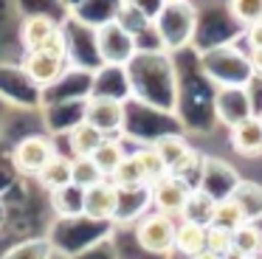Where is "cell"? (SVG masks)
Returning a JSON list of instances; mask_svg holds the SVG:
<instances>
[{
  "label": "cell",
  "instance_id": "cell-1",
  "mask_svg": "<svg viewBox=\"0 0 262 259\" xmlns=\"http://www.w3.org/2000/svg\"><path fill=\"white\" fill-rule=\"evenodd\" d=\"M200 68L203 73L217 82V88H234V90H245L254 79L251 71V59L245 51L234 48V45H217L200 54Z\"/></svg>",
  "mask_w": 262,
  "mask_h": 259
},
{
  "label": "cell",
  "instance_id": "cell-2",
  "mask_svg": "<svg viewBox=\"0 0 262 259\" xmlns=\"http://www.w3.org/2000/svg\"><path fill=\"white\" fill-rule=\"evenodd\" d=\"M93 48H96V56L102 59V65L127 68L138 54V39L124 23L110 17L93 28Z\"/></svg>",
  "mask_w": 262,
  "mask_h": 259
},
{
  "label": "cell",
  "instance_id": "cell-3",
  "mask_svg": "<svg viewBox=\"0 0 262 259\" xmlns=\"http://www.w3.org/2000/svg\"><path fill=\"white\" fill-rule=\"evenodd\" d=\"M194 20H198V14L189 3H166L155 17V31H158L164 48H186L194 37Z\"/></svg>",
  "mask_w": 262,
  "mask_h": 259
},
{
  "label": "cell",
  "instance_id": "cell-4",
  "mask_svg": "<svg viewBox=\"0 0 262 259\" xmlns=\"http://www.w3.org/2000/svg\"><path fill=\"white\" fill-rule=\"evenodd\" d=\"M20 42L26 54L31 51H54V54H68V39L65 31L51 14H29L20 26Z\"/></svg>",
  "mask_w": 262,
  "mask_h": 259
},
{
  "label": "cell",
  "instance_id": "cell-5",
  "mask_svg": "<svg viewBox=\"0 0 262 259\" xmlns=\"http://www.w3.org/2000/svg\"><path fill=\"white\" fill-rule=\"evenodd\" d=\"M136 242L147 253L155 256H169L175 253V234H178V220L166 217L158 211H147L144 217H138L136 223Z\"/></svg>",
  "mask_w": 262,
  "mask_h": 259
},
{
  "label": "cell",
  "instance_id": "cell-6",
  "mask_svg": "<svg viewBox=\"0 0 262 259\" xmlns=\"http://www.w3.org/2000/svg\"><path fill=\"white\" fill-rule=\"evenodd\" d=\"M82 118H85L91 127H96L104 138H116V135L124 130L127 104H124V99H119V96L93 93V96H88V101H85Z\"/></svg>",
  "mask_w": 262,
  "mask_h": 259
},
{
  "label": "cell",
  "instance_id": "cell-7",
  "mask_svg": "<svg viewBox=\"0 0 262 259\" xmlns=\"http://www.w3.org/2000/svg\"><path fill=\"white\" fill-rule=\"evenodd\" d=\"M54 155H57V146H54V141L48 135H26L14 146L12 161L20 175H29V178L37 180V175L54 161Z\"/></svg>",
  "mask_w": 262,
  "mask_h": 259
},
{
  "label": "cell",
  "instance_id": "cell-8",
  "mask_svg": "<svg viewBox=\"0 0 262 259\" xmlns=\"http://www.w3.org/2000/svg\"><path fill=\"white\" fill-rule=\"evenodd\" d=\"M194 186L183 178H175V175H166L161 178L158 183L149 186V206L152 211L158 214H166L172 220H181L183 214V206H186L189 195H192Z\"/></svg>",
  "mask_w": 262,
  "mask_h": 259
},
{
  "label": "cell",
  "instance_id": "cell-9",
  "mask_svg": "<svg viewBox=\"0 0 262 259\" xmlns=\"http://www.w3.org/2000/svg\"><path fill=\"white\" fill-rule=\"evenodd\" d=\"M121 208V191L113 180H99L82 195V217L88 220H119Z\"/></svg>",
  "mask_w": 262,
  "mask_h": 259
},
{
  "label": "cell",
  "instance_id": "cell-10",
  "mask_svg": "<svg viewBox=\"0 0 262 259\" xmlns=\"http://www.w3.org/2000/svg\"><path fill=\"white\" fill-rule=\"evenodd\" d=\"M71 54H54V51H31L23 56V71L37 88H51L68 73Z\"/></svg>",
  "mask_w": 262,
  "mask_h": 259
},
{
  "label": "cell",
  "instance_id": "cell-11",
  "mask_svg": "<svg viewBox=\"0 0 262 259\" xmlns=\"http://www.w3.org/2000/svg\"><path fill=\"white\" fill-rule=\"evenodd\" d=\"M228 141H231V149L243 158H259L262 155V124L256 116L245 118V121L234 124L228 130Z\"/></svg>",
  "mask_w": 262,
  "mask_h": 259
},
{
  "label": "cell",
  "instance_id": "cell-12",
  "mask_svg": "<svg viewBox=\"0 0 262 259\" xmlns=\"http://www.w3.org/2000/svg\"><path fill=\"white\" fill-rule=\"evenodd\" d=\"M243 93H245V90H234V88H223L220 93H217V101H214L217 116L223 118V124H228V130H231L234 124L245 121V118L256 116V113H251L248 96L243 99Z\"/></svg>",
  "mask_w": 262,
  "mask_h": 259
},
{
  "label": "cell",
  "instance_id": "cell-13",
  "mask_svg": "<svg viewBox=\"0 0 262 259\" xmlns=\"http://www.w3.org/2000/svg\"><path fill=\"white\" fill-rule=\"evenodd\" d=\"M217 200H220V197H214L211 191H206L203 186H194L192 195H189V200H186V206H183L181 220L183 223H194V225H206V228H209L211 220H214Z\"/></svg>",
  "mask_w": 262,
  "mask_h": 259
},
{
  "label": "cell",
  "instance_id": "cell-14",
  "mask_svg": "<svg viewBox=\"0 0 262 259\" xmlns=\"http://www.w3.org/2000/svg\"><path fill=\"white\" fill-rule=\"evenodd\" d=\"M104 141V135L99 133L96 127H91V124L82 118V121H76L74 127L68 130V146H71V158L74 161H85V158H93V152L99 149V144Z\"/></svg>",
  "mask_w": 262,
  "mask_h": 259
},
{
  "label": "cell",
  "instance_id": "cell-15",
  "mask_svg": "<svg viewBox=\"0 0 262 259\" xmlns=\"http://www.w3.org/2000/svg\"><path fill=\"white\" fill-rule=\"evenodd\" d=\"M37 183H40L42 189H48L51 195H54V191H59V189H65V186H71V183H74V158L57 152L54 161L48 163L40 175H37Z\"/></svg>",
  "mask_w": 262,
  "mask_h": 259
},
{
  "label": "cell",
  "instance_id": "cell-16",
  "mask_svg": "<svg viewBox=\"0 0 262 259\" xmlns=\"http://www.w3.org/2000/svg\"><path fill=\"white\" fill-rule=\"evenodd\" d=\"M228 197L237 200V206L243 208V214H245L248 223H259L262 220V186L259 183L239 178L237 183H234V189H231Z\"/></svg>",
  "mask_w": 262,
  "mask_h": 259
},
{
  "label": "cell",
  "instance_id": "cell-17",
  "mask_svg": "<svg viewBox=\"0 0 262 259\" xmlns=\"http://www.w3.org/2000/svg\"><path fill=\"white\" fill-rule=\"evenodd\" d=\"M127 158V146L121 144V138H104L102 144H99V149L93 152V166L99 169V172L104 175V178H113V172L121 166V161Z\"/></svg>",
  "mask_w": 262,
  "mask_h": 259
},
{
  "label": "cell",
  "instance_id": "cell-18",
  "mask_svg": "<svg viewBox=\"0 0 262 259\" xmlns=\"http://www.w3.org/2000/svg\"><path fill=\"white\" fill-rule=\"evenodd\" d=\"M200 251H206V225H194V223L178 220L175 253H183L186 259H192V256H198Z\"/></svg>",
  "mask_w": 262,
  "mask_h": 259
},
{
  "label": "cell",
  "instance_id": "cell-19",
  "mask_svg": "<svg viewBox=\"0 0 262 259\" xmlns=\"http://www.w3.org/2000/svg\"><path fill=\"white\" fill-rule=\"evenodd\" d=\"M113 180L121 191H136V189H149L147 180H144V172H141V163H138L136 152H127V158L121 161V166L113 172Z\"/></svg>",
  "mask_w": 262,
  "mask_h": 259
},
{
  "label": "cell",
  "instance_id": "cell-20",
  "mask_svg": "<svg viewBox=\"0 0 262 259\" xmlns=\"http://www.w3.org/2000/svg\"><path fill=\"white\" fill-rule=\"evenodd\" d=\"M248 223L243 214V208L237 206V200L234 197H220L217 200V208H214V220H211V225H217V228H226V231H237L243 228V225Z\"/></svg>",
  "mask_w": 262,
  "mask_h": 259
},
{
  "label": "cell",
  "instance_id": "cell-21",
  "mask_svg": "<svg viewBox=\"0 0 262 259\" xmlns=\"http://www.w3.org/2000/svg\"><path fill=\"white\" fill-rule=\"evenodd\" d=\"M133 152H136L138 163H141V172H144V180H147V186L158 183L161 178H166V175H169V169H166L164 158L155 152L152 144H149V146H136Z\"/></svg>",
  "mask_w": 262,
  "mask_h": 259
},
{
  "label": "cell",
  "instance_id": "cell-22",
  "mask_svg": "<svg viewBox=\"0 0 262 259\" xmlns=\"http://www.w3.org/2000/svg\"><path fill=\"white\" fill-rule=\"evenodd\" d=\"M82 195H85V191L71 183V186H65V189L54 191L51 203H54V208H57V214H62V217H82Z\"/></svg>",
  "mask_w": 262,
  "mask_h": 259
},
{
  "label": "cell",
  "instance_id": "cell-23",
  "mask_svg": "<svg viewBox=\"0 0 262 259\" xmlns=\"http://www.w3.org/2000/svg\"><path fill=\"white\" fill-rule=\"evenodd\" d=\"M234 248L243 251L245 256L259 259L262 256V231L256 223H245L243 228L234 231Z\"/></svg>",
  "mask_w": 262,
  "mask_h": 259
},
{
  "label": "cell",
  "instance_id": "cell-24",
  "mask_svg": "<svg viewBox=\"0 0 262 259\" xmlns=\"http://www.w3.org/2000/svg\"><path fill=\"white\" fill-rule=\"evenodd\" d=\"M54 248L48 240H26L20 245H14L12 251H6L0 259H51Z\"/></svg>",
  "mask_w": 262,
  "mask_h": 259
},
{
  "label": "cell",
  "instance_id": "cell-25",
  "mask_svg": "<svg viewBox=\"0 0 262 259\" xmlns=\"http://www.w3.org/2000/svg\"><path fill=\"white\" fill-rule=\"evenodd\" d=\"M99 180H107V178L93 166L91 158H85V161H74V186H79V189L85 191V189H91L93 183H99Z\"/></svg>",
  "mask_w": 262,
  "mask_h": 259
},
{
  "label": "cell",
  "instance_id": "cell-26",
  "mask_svg": "<svg viewBox=\"0 0 262 259\" xmlns=\"http://www.w3.org/2000/svg\"><path fill=\"white\" fill-rule=\"evenodd\" d=\"M231 248H234V234L231 231L217 228V225H209V228H206V251L223 256V253H228Z\"/></svg>",
  "mask_w": 262,
  "mask_h": 259
},
{
  "label": "cell",
  "instance_id": "cell-27",
  "mask_svg": "<svg viewBox=\"0 0 262 259\" xmlns=\"http://www.w3.org/2000/svg\"><path fill=\"white\" fill-rule=\"evenodd\" d=\"M231 9L245 28H251L254 23L262 20V3H231Z\"/></svg>",
  "mask_w": 262,
  "mask_h": 259
},
{
  "label": "cell",
  "instance_id": "cell-28",
  "mask_svg": "<svg viewBox=\"0 0 262 259\" xmlns=\"http://www.w3.org/2000/svg\"><path fill=\"white\" fill-rule=\"evenodd\" d=\"M248 59H251V71H254V79H262V51H248Z\"/></svg>",
  "mask_w": 262,
  "mask_h": 259
},
{
  "label": "cell",
  "instance_id": "cell-29",
  "mask_svg": "<svg viewBox=\"0 0 262 259\" xmlns=\"http://www.w3.org/2000/svg\"><path fill=\"white\" fill-rule=\"evenodd\" d=\"M223 259H251V256H245L243 251H237V248H231L228 253H223Z\"/></svg>",
  "mask_w": 262,
  "mask_h": 259
},
{
  "label": "cell",
  "instance_id": "cell-30",
  "mask_svg": "<svg viewBox=\"0 0 262 259\" xmlns=\"http://www.w3.org/2000/svg\"><path fill=\"white\" fill-rule=\"evenodd\" d=\"M192 259H223V256H217V253H211V251H200L198 256H192Z\"/></svg>",
  "mask_w": 262,
  "mask_h": 259
},
{
  "label": "cell",
  "instance_id": "cell-31",
  "mask_svg": "<svg viewBox=\"0 0 262 259\" xmlns=\"http://www.w3.org/2000/svg\"><path fill=\"white\" fill-rule=\"evenodd\" d=\"M3 220H6V208H3V203H0V225H3Z\"/></svg>",
  "mask_w": 262,
  "mask_h": 259
},
{
  "label": "cell",
  "instance_id": "cell-32",
  "mask_svg": "<svg viewBox=\"0 0 262 259\" xmlns=\"http://www.w3.org/2000/svg\"><path fill=\"white\" fill-rule=\"evenodd\" d=\"M256 118H259V124H262V110H259V113H256Z\"/></svg>",
  "mask_w": 262,
  "mask_h": 259
},
{
  "label": "cell",
  "instance_id": "cell-33",
  "mask_svg": "<svg viewBox=\"0 0 262 259\" xmlns=\"http://www.w3.org/2000/svg\"><path fill=\"white\" fill-rule=\"evenodd\" d=\"M259 259H262V256H259Z\"/></svg>",
  "mask_w": 262,
  "mask_h": 259
}]
</instances>
